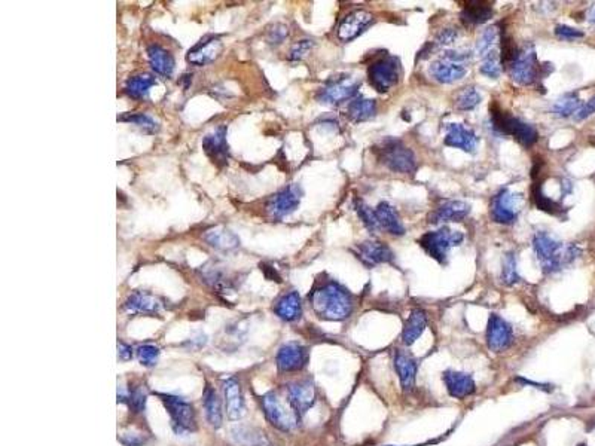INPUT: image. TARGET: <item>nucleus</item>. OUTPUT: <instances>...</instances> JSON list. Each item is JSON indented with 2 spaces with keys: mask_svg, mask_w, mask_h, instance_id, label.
<instances>
[{
  "mask_svg": "<svg viewBox=\"0 0 595 446\" xmlns=\"http://www.w3.org/2000/svg\"><path fill=\"white\" fill-rule=\"evenodd\" d=\"M577 446H586V445L585 443H581V445H577Z\"/></svg>",
  "mask_w": 595,
  "mask_h": 446,
  "instance_id": "nucleus-54",
  "label": "nucleus"
},
{
  "mask_svg": "<svg viewBox=\"0 0 595 446\" xmlns=\"http://www.w3.org/2000/svg\"><path fill=\"white\" fill-rule=\"evenodd\" d=\"M555 35L563 39V41H576V39H582L584 38V31L569 27V26H557L555 27Z\"/></svg>",
  "mask_w": 595,
  "mask_h": 446,
  "instance_id": "nucleus-48",
  "label": "nucleus"
},
{
  "mask_svg": "<svg viewBox=\"0 0 595 446\" xmlns=\"http://www.w3.org/2000/svg\"><path fill=\"white\" fill-rule=\"evenodd\" d=\"M118 356L121 360H130L133 357V351H131V346L125 345V344H118Z\"/></svg>",
  "mask_w": 595,
  "mask_h": 446,
  "instance_id": "nucleus-52",
  "label": "nucleus"
},
{
  "mask_svg": "<svg viewBox=\"0 0 595 446\" xmlns=\"http://www.w3.org/2000/svg\"><path fill=\"white\" fill-rule=\"evenodd\" d=\"M533 249L544 274H557L566 270L581 256V249L574 244H564L549 234L539 230L533 237Z\"/></svg>",
  "mask_w": 595,
  "mask_h": 446,
  "instance_id": "nucleus-2",
  "label": "nucleus"
},
{
  "mask_svg": "<svg viewBox=\"0 0 595 446\" xmlns=\"http://www.w3.org/2000/svg\"><path fill=\"white\" fill-rule=\"evenodd\" d=\"M275 361L277 368L282 372L301 371L307 365L308 353L302 345L296 342H289L278 350Z\"/></svg>",
  "mask_w": 595,
  "mask_h": 446,
  "instance_id": "nucleus-17",
  "label": "nucleus"
},
{
  "mask_svg": "<svg viewBox=\"0 0 595 446\" xmlns=\"http://www.w3.org/2000/svg\"><path fill=\"white\" fill-rule=\"evenodd\" d=\"M510 79L518 85L528 87L542 78V64L537 60L536 49L532 43H525L520 48L517 57L506 68Z\"/></svg>",
  "mask_w": 595,
  "mask_h": 446,
  "instance_id": "nucleus-6",
  "label": "nucleus"
},
{
  "mask_svg": "<svg viewBox=\"0 0 595 446\" xmlns=\"http://www.w3.org/2000/svg\"><path fill=\"white\" fill-rule=\"evenodd\" d=\"M310 302L320 319L342 322L352 316L354 301L352 293L335 282H327L314 290Z\"/></svg>",
  "mask_w": 595,
  "mask_h": 446,
  "instance_id": "nucleus-1",
  "label": "nucleus"
},
{
  "mask_svg": "<svg viewBox=\"0 0 595 446\" xmlns=\"http://www.w3.org/2000/svg\"><path fill=\"white\" fill-rule=\"evenodd\" d=\"M118 121L135 124V125L143 128L144 131H147V133H155V131L158 129V124L155 122V120H152L151 117H147V115H144V113H131V115L125 113V115H121V117H118Z\"/></svg>",
  "mask_w": 595,
  "mask_h": 446,
  "instance_id": "nucleus-44",
  "label": "nucleus"
},
{
  "mask_svg": "<svg viewBox=\"0 0 595 446\" xmlns=\"http://www.w3.org/2000/svg\"><path fill=\"white\" fill-rule=\"evenodd\" d=\"M360 88V82L349 76H342L329 80L320 90L317 100L323 105H341L356 98Z\"/></svg>",
  "mask_w": 595,
  "mask_h": 446,
  "instance_id": "nucleus-11",
  "label": "nucleus"
},
{
  "mask_svg": "<svg viewBox=\"0 0 595 446\" xmlns=\"http://www.w3.org/2000/svg\"><path fill=\"white\" fill-rule=\"evenodd\" d=\"M487 345L494 353H502L507 350L514 341V330L510 324L499 317L497 314H491L487 326Z\"/></svg>",
  "mask_w": 595,
  "mask_h": 446,
  "instance_id": "nucleus-14",
  "label": "nucleus"
},
{
  "mask_svg": "<svg viewBox=\"0 0 595 446\" xmlns=\"http://www.w3.org/2000/svg\"><path fill=\"white\" fill-rule=\"evenodd\" d=\"M222 49L223 43L219 38H206L189 49L186 60L194 65H206L218 60L222 54Z\"/></svg>",
  "mask_w": 595,
  "mask_h": 446,
  "instance_id": "nucleus-20",
  "label": "nucleus"
},
{
  "mask_svg": "<svg viewBox=\"0 0 595 446\" xmlns=\"http://www.w3.org/2000/svg\"><path fill=\"white\" fill-rule=\"evenodd\" d=\"M457 38H458V31L456 28H443L436 36L435 42H432V43L435 45V48H445V46H450L451 43H454Z\"/></svg>",
  "mask_w": 595,
  "mask_h": 446,
  "instance_id": "nucleus-47",
  "label": "nucleus"
},
{
  "mask_svg": "<svg viewBox=\"0 0 595 446\" xmlns=\"http://www.w3.org/2000/svg\"><path fill=\"white\" fill-rule=\"evenodd\" d=\"M490 117L495 133L502 136H512L524 147H532L539 140L537 129L532 124H527L517 117H512V115L503 112L495 103L490 105Z\"/></svg>",
  "mask_w": 595,
  "mask_h": 446,
  "instance_id": "nucleus-4",
  "label": "nucleus"
},
{
  "mask_svg": "<svg viewBox=\"0 0 595 446\" xmlns=\"http://www.w3.org/2000/svg\"><path fill=\"white\" fill-rule=\"evenodd\" d=\"M481 100H483L481 94H479V91L473 85L465 87L456 95V107L458 110H465V112L473 110L476 106H479Z\"/></svg>",
  "mask_w": 595,
  "mask_h": 446,
  "instance_id": "nucleus-40",
  "label": "nucleus"
},
{
  "mask_svg": "<svg viewBox=\"0 0 595 446\" xmlns=\"http://www.w3.org/2000/svg\"><path fill=\"white\" fill-rule=\"evenodd\" d=\"M147 58L151 68L162 76H172L174 72V57L159 45L147 48Z\"/></svg>",
  "mask_w": 595,
  "mask_h": 446,
  "instance_id": "nucleus-30",
  "label": "nucleus"
},
{
  "mask_svg": "<svg viewBox=\"0 0 595 446\" xmlns=\"http://www.w3.org/2000/svg\"><path fill=\"white\" fill-rule=\"evenodd\" d=\"M289 36V28L283 24H277L274 26L270 31H268V36L267 41L271 45H280L282 42H285V39Z\"/></svg>",
  "mask_w": 595,
  "mask_h": 446,
  "instance_id": "nucleus-49",
  "label": "nucleus"
},
{
  "mask_svg": "<svg viewBox=\"0 0 595 446\" xmlns=\"http://www.w3.org/2000/svg\"><path fill=\"white\" fill-rule=\"evenodd\" d=\"M203 398H204L206 417L210 425L214 428H219L222 425V408H221V400L218 398V393L213 388L207 387Z\"/></svg>",
  "mask_w": 595,
  "mask_h": 446,
  "instance_id": "nucleus-36",
  "label": "nucleus"
},
{
  "mask_svg": "<svg viewBox=\"0 0 595 446\" xmlns=\"http://www.w3.org/2000/svg\"><path fill=\"white\" fill-rule=\"evenodd\" d=\"M497 42H499V30H497V27H488V28H485L484 31H483V35L478 38V42H476V54L481 57V58H484V57H487L490 53H493V51H495V46H497Z\"/></svg>",
  "mask_w": 595,
  "mask_h": 446,
  "instance_id": "nucleus-39",
  "label": "nucleus"
},
{
  "mask_svg": "<svg viewBox=\"0 0 595 446\" xmlns=\"http://www.w3.org/2000/svg\"><path fill=\"white\" fill-rule=\"evenodd\" d=\"M312 48H314V42L312 41H310V39L300 41V42H296L290 48V51H289V55L288 57H289L290 61H300V60L305 58L311 53Z\"/></svg>",
  "mask_w": 595,
  "mask_h": 446,
  "instance_id": "nucleus-46",
  "label": "nucleus"
},
{
  "mask_svg": "<svg viewBox=\"0 0 595 446\" xmlns=\"http://www.w3.org/2000/svg\"><path fill=\"white\" fill-rule=\"evenodd\" d=\"M277 316L285 322H295L301 317L302 305L301 297L296 292H289L285 296L280 297L274 308Z\"/></svg>",
  "mask_w": 595,
  "mask_h": 446,
  "instance_id": "nucleus-31",
  "label": "nucleus"
},
{
  "mask_svg": "<svg viewBox=\"0 0 595 446\" xmlns=\"http://www.w3.org/2000/svg\"><path fill=\"white\" fill-rule=\"evenodd\" d=\"M162 403L165 409L169 410L172 417L173 425L177 428V432H194L196 423H195V412L194 408L185 402L184 399L176 398V395H161Z\"/></svg>",
  "mask_w": 595,
  "mask_h": 446,
  "instance_id": "nucleus-12",
  "label": "nucleus"
},
{
  "mask_svg": "<svg viewBox=\"0 0 595 446\" xmlns=\"http://www.w3.org/2000/svg\"><path fill=\"white\" fill-rule=\"evenodd\" d=\"M204 240L210 247H213V249L221 250V252H229L240 247V238L233 233V230L223 226L209 229L204 234Z\"/></svg>",
  "mask_w": 595,
  "mask_h": 446,
  "instance_id": "nucleus-27",
  "label": "nucleus"
},
{
  "mask_svg": "<svg viewBox=\"0 0 595 446\" xmlns=\"http://www.w3.org/2000/svg\"><path fill=\"white\" fill-rule=\"evenodd\" d=\"M354 210L357 213L359 219L362 221V223L365 225L371 233H377V230L379 229V223L377 219L375 210H372L365 201H362V200L354 201Z\"/></svg>",
  "mask_w": 595,
  "mask_h": 446,
  "instance_id": "nucleus-42",
  "label": "nucleus"
},
{
  "mask_svg": "<svg viewBox=\"0 0 595 446\" xmlns=\"http://www.w3.org/2000/svg\"><path fill=\"white\" fill-rule=\"evenodd\" d=\"M446 390L456 399H466L476 390L475 379L470 373L460 371H446L442 375Z\"/></svg>",
  "mask_w": 595,
  "mask_h": 446,
  "instance_id": "nucleus-21",
  "label": "nucleus"
},
{
  "mask_svg": "<svg viewBox=\"0 0 595 446\" xmlns=\"http://www.w3.org/2000/svg\"><path fill=\"white\" fill-rule=\"evenodd\" d=\"M374 23V16L365 9H357L345 15L338 26L337 35L341 42H352L359 38Z\"/></svg>",
  "mask_w": 595,
  "mask_h": 446,
  "instance_id": "nucleus-15",
  "label": "nucleus"
},
{
  "mask_svg": "<svg viewBox=\"0 0 595 446\" xmlns=\"http://www.w3.org/2000/svg\"><path fill=\"white\" fill-rule=\"evenodd\" d=\"M223 393H225V405H226V415L231 421H238L244 415V399L240 384L236 379L229 378L223 383Z\"/></svg>",
  "mask_w": 595,
  "mask_h": 446,
  "instance_id": "nucleus-24",
  "label": "nucleus"
},
{
  "mask_svg": "<svg viewBox=\"0 0 595 446\" xmlns=\"http://www.w3.org/2000/svg\"><path fill=\"white\" fill-rule=\"evenodd\" d=\"M262 406L267 420L282 432H292L300 421V415L293 410L290 403L286 406L275 393L263 395Z\"/></svg>",
  "mask_w": 595,
  "mask_h": 446,
  "instance_id": "nucleus-9",
  "label": "nucleus"
},
{
  "mask_svg": "<svg viewBox=\"0 0 595 446\" xmlns=\"http://www.w3.org/2000/svg\"><path fill=\"white\" fill-rule=\"evenodd\" d=\"M582 102L579 98V94L576 92H567L563 97H559L558 100L552 105L551 112L555 115L557 118H569L574 117V113L581 109Z\"/></svg>",
  "mask_w": 595,
  "mask_h": 446,
  "instance_id": "nucleus-35",
  "label": "nucleus"
},
{
  "mask_svg": "<svg viewBox=\"0 0 595 446\" xmlns=\"http://www.w3.org/2000/svg\"><path fill=\"white\" fill-rule=\"evenodd\" d=\"M463 240H465V235H463L460 230H451L450 228L443 226L438 230L426 233L418 240V244L428 256L445 265L446 260H448L450 250L453 247L460 245Z\"/></svg>",
  "mask_w": 595,
  "mask_h": 446,
  "instance_id": "nucleus-7",
  "label": "nucleus"
},
{
  "mask_svg": "<svg viewBox=\"0 0 595 446\" xmlns=\"http://www.w3.org/2000/svg\"><path fill=\"white\" fill-rule=\"evenodd\" d=\"M378 161L393 173L411 174L417 170V158L408 146L398 139H386L374 149Z\"/></svg>",
  "mask_w": 595,
  "mask_h": 446,
  "instance_id": "nucleus-5",
  "label": "nucleus"
},
{
  "mask_svg": "<svg viewBox=\"0 0 595 446\" xmlns=\"http://www.w3.org/2000/svg\"><path fill=\"white\" fill-rule=\"evenodd\" d=\"M233 439L238 446H271L268 437L253 427H236L233 430Z\"/></svg>",
  "mask_w": 595,
  "mask_h": 446,
  "instance_id": "nucleus-34",
  "label": "nucleus"
},
{
  "mask_svg": "<svg viewBox=\"0 0 595 446\" xmlns=\"http://www.w3.org/2000/svg\"><path fill=\"white\" fill-rule=\"evenodd\" d=\"M302 189L298 185H290L271 198L267 206L268 213L275 219H283L300 207Z\"/></svg>",
  "mask_w": 595,
  "mask_h": 446,
  "instance_id": "nucleus-13",
  "label": "nucleus"
},
{
  "mask_svg": "<svg viewBox=\"0 0 595 446\" xmlns=\"http://www.w3.org/2000/svg\"><path fill=\"white\" fill-rule=\"evenodd\" d=\"M401 78V61L393 55H383L372 61L368 68L369 84L378 92H387L398 85Z\"/></svg>",
  "mask_w": 595,
  "mask_h": 446,
  "instance_id": "nucleus-8",
  "label": "nucleus"
},
{
  "mask_svg": "<svg viewBox=\"0 0 595 446\" xmlns=\"http://www.w3.org/2000/svg\"><path fill=\"white\" fill-rule=\"evenodd\" d=\"M159 357V350L154 345H142L137 350V359L143 366H154L157 365Z\"/></svg>",
  "mask_w": 595,
  "mask_h": 446,
  "instance_id": "nucleus-45",
  "label": "nucleus"
},
{
  "mask_svg": "<svg viewBox=\"0 0 595 446\" xmlns=\"http://www.w3.org/2000/svg\"><path fill=\"white\" fill-rule=\"evenodd\" d=\"M520 282L518 274V262L517 255L514 252L506 253L502 265V283L506 286H514Z\"/></svg>",
  "mask_w": 595,
  "mask_h": 446,
  "instance_id": "nucleus-41",
  "label": "nucleus"
},
{
  "mask_svg": "<svg viewBox=\"0 0 595 446\" xmlns=\"http://www.w3.org/2000/svg\"><path fill=\"white\" fill-rule=\"evenodd\" d=\"M472 61L469 49H448L428 68L431 76L439 84H454L466 76Z\"/></svg>",
  "mask_w": 595,
  "mask_h": 446,
  "instance_id": "nucleus-3",
  "label": "nucleus"
},
{
  "mask_svg": "<svg viewBox=\"0 0 595 446\" xmlns=\"http://www.w3.org/2000/svg\"><path fill=\"white\" fill-rule=\"evenodd\" d=\"M426 327H427L426 312L420 308L412 309L405 326H404V332H402L404 344L408 345V346H411L412 344H416L420 339V336L424 334Z\"/></svg>",
  "mask_w": 595,
  "mask_h": 446,
  "instance_id": "nucleus-29",
  "label": "nucleus"
},
{
  "mask_svg": "<svg viewBox=\"0 0 595 446\" xmlns=\"http://www.w3.org/2000/svg\"><path fill=\"white\" fill-rule=\"evenodd\" d=\"M493 16V6L488 2H468L460 14L465 27H476L487 23Z\"/></svg>",
  "mask_w": 595,
  "mask_h": 446,
  "instance_id": "nucleus-28",
  "label": "nucleus"
},
{
  "mask_svg": "<svg viewBox=\"0 0 595 446\" xmlns=\"http://www.w3.org/2000/svg\"><path fill=\"white\" fill-rule=\"evenodd\" d=\"M155 84H157V80L152 75L143 73V75H137V76L130 78L127 80V84H125V91L130 97L143 98L149 94V91H151V88Z\"/></svg>",
  "mask_w": 595,
  "mask_h": 446,
  "instance_id": "nucleus-37",
  "label": "nucleus"
},
{
  "mask_svg": "<svg viewBox=\"0 0 595 446\" xmlns=\"http://www.w3.org/2000/svg\"><path fill=\"white\" fill-rule=\"evenodd\" d=\"M394 369L401 379L402 388L405 391L412 390V387H414L416 384V376H417V363L414 357L399 350L394 354Z\"/></svg>",
  "mask_w": 595,
  "mask_h": 446,
  "instance_id": "nucleus-26",
  "label": "nucleus"
},
{
  "mask_svg": "<svg viewBox=\"0 0 595 446\" xmlns=\"http://www.w3.org/2000/svg\"><path fill=\"white\" fill-rule=\"evenodd\" d=\"M377 115V102L367 97H356L347 107V117L353 122H365Z\"/></svg>",
  "mask_w": 595,
  "mask_h": 446,
  "instance_id": "nucleus-32",
  "label": "nucleus"
},
{
  "mask_svg": "<svg viewBox=\"0 0 595 446\" xmlns=\"http://www.w3.org/2000/svg\"><path fill=\"white\" fill-rule=\"evenodd\" d=\"M377 219L379 223V228L384 229L390 235H404L405 234V226L401 221L399 213L394 210L389 203H379L375 208Z\"/></svg>",
  "mask_w": 595,
  "mask_h": 446,
  "instance_id": "nucleus-25",
  "label": "nucleus"
},
{
  "mask_svg": "<svg viewBox=\"0 0 595 446\" xmlns=\"http://www.w3.org/2000/svg\"><path fill=\"white\" fill-rule=\"evenodd\" d=\"M203 149L206 155L218 165L228 162V143H226V128L218 127L211 133L204 136Z\"/></svg>",
  "mask_w": 595,
  "mask_h": 446,
  "instance_id": "nucleus-22",
  "label": "nucleus"
},
{
  "mask_svg": "<svg viewBox=\"0 0 595 446\" xmlns=\"http://www.w3.org/2000/svg\"><path fill=\"white\" fill-rule=\"evenodd\" d=\"M443 143L450 147L461 149L463 152L475 154L479 137L475 134L472 128H468L463 124H448L446 125V136Z\"/></svg>",
  "mask_w": 595,
  "mask_h": 446,
  "instance_id": "nucleus-18",
  "label": "nucleus"
},
{
  "mask_svg": "<svg viewBox=\"0 0 595 446\" xmlns=\"http://www.w3.org/2000/svg\"><path fill=\"white\" fill-rule=\"evenodd\" d=\"M288 400L296 414L301 417L316 402V387L310 381L290 384L288 388Z\"/></svg>",
  "mask_w": 595,
  "mask_h": 446,
  "instance_id": "nucleus-19",
  "label": "nucleus"
},
{
  "mask_svg": "<svg viewBox=\"0 0 595 446\" xmlns=\"http://www.w3.org/2000/svg\"><path fill=\"white\" fill-rule=\"evenodd\" d=\"M595 113V95L581 106V109L574 113V121H584Z\"/></svg>",
  "mask_w": 595,
  "mask_h": 446,
  "instance_id": "nucleus-50",
  "label": "nucleus"
},
{
  "mask_svg": "<svg viewBox=\"0 0 595 446\" xmlns=\"http://www.w3.org/2000/svg\"><path fill=\"white\" fill-rule=\"evenodd\" d=\"M588 18H589V21H591V23H594V24H595V5L591 8L589 15H588Z\"/></svg>",
  "mask_w": 595,
  "mask_h": 446,
  "instance_id": "nucleus-53",
  "label": "nucleus"
},
{
  "mask_svg": "<svg viewBox=\"0 0 595 446\" xmlns=\"http://www.w3.org/2000/svg\"><path fill=\"white\" fill-rule=\"evenodd\" d=\"M125 309L135 314H155L161 309V304L155 296L137 292L128 297L125 302Z\"/></svg>",
  "mask_w": 595,
  "mask_h": 446,
  "instance_id": "nucleus-33",
  "label": "nucleus"
},
{
  "mask_svg": "<svg viewBox=\"0 0 595 446\" xmlns=\"http://www.w3.org/2000/svg\"><path fill=\"white\" fill-rule=\"evenodd\" d=\"M521 211V196L518 193L510 192L509 189H502L495 193L490 204L491 219L495 223L512 225L518 219Z\"/></svg>",
  "mask_w": 595,
  "mask_h": 446,
  "instance_id": "nucleus-10",
  "label": "nucleus"
},
{
  "mask_svg": "<svg viewBox=\"0 0 595 446\" xmlns=\"http://www.w3.org/2000/svg\"><path fill=\"white\" fill-rule=\"evenodd\" d=\"M479 72L491 79H497L502 75V60H500V54L497 49L483 58V64Z\"/></svg>",
  "mask_w": 595,
  "mask_h": 446,
  "instance_id": "nucleus-43",
  "label": "nucleus"
},
{
  "mask_svg": "<svg viewBox=\"0 0 595 446\" xmlns=\"http://www.w3.org/2000/svg\"><path fill=\"white\" fill-rule=\"evenodd\" d=\"M130 402H131V405H133V408L137 412H140L144 408V402H146V394H144V391L140 390V388H136L133 393H131V395H130Z\"/></svg>",
  "mask_w": 595,
  "mask_h": 446,
  "instance_id": "nucleus-51",
  "label": "nucleus"
},
{
  "mask_svg": "<svg viewBox=\"0 0 595 446\" xmlns=\"http://www.w3.org/2000/svg\"><path fill=\"white\" fill-rule=\"evenodd\" d=\"M469 213L470 206L465 201H445L428 216V222L433 225L445 222H461L469 216Z\"/></svg>",
  "mask_w": 595,
  "mask_h": 446,
  "instance_id": "nucleus-23",
  "label": "nucleus"
},
{
  "mask_svg": "<svg viewBox=\"0 0 595 446\" xmlns=\"http://www.w3.org/2000/svg\"><path fill=\"white\" fill-rule=\"evenodd\" d=\"M532 198L536 204V207L544 213L552 214V216H558V218H563L564 214V207L561 206L559 203L554 201L552 198L547 196L542 192V186L540 184H535L532 188Z\"/></svg>",
  "mask_w": 595,
  "mask_h": 446,
  "instance_id": "nucleus-38",
  "label": "nucleus"
},
{
  "mask_svg": "<svg viewBox=\"0 0 595 446\" xmlns=\"http://www.w3.org/2000/svg\"><path fill=\"white\" fill-rule=\"evenodd\" d=\"M357 259L367 267H375L379 263H389L394 259V255L386 243L369 240L362 243L354 250Z\"/></svg>",
  "mask_w": 595,
  "mask_h": 446,
  "instance_id": "nucleus-16",
  "label": "nucleus"
}]
</instances>
